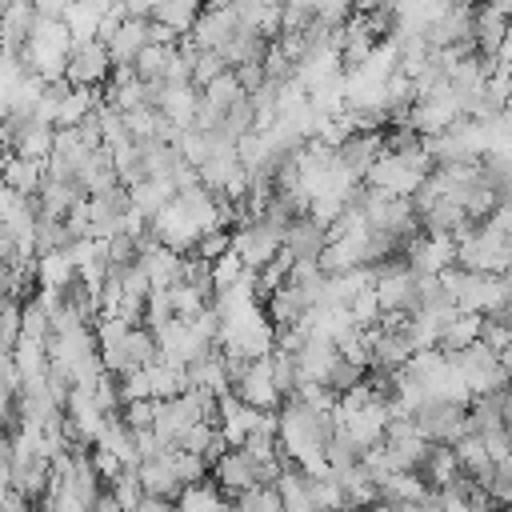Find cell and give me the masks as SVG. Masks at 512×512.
<instances>
[{"label":"cell","instance_id":"cell-37","mask_svg":"<svg viewBox=\"0 0 512 512\" xmlns=\"http://www.w3.org/2000/svg\"><path fill=\"white\" fill-rule=\"evenodd\" d=\"M120 420L132 428V432H144L156 424V400H132L120 408Z\"/></svg>","mask_w":512,"mask_h":512},{"label":"cell","instance_id":"cell-3","mask_svg":"<svg viewBox=\"0 0 512 512\" xmlns=\"http://www.w3.org/2000/svg\"><path fill=\"white\" fill-rule=\"evenodd\" d=\"M416 428L424 432V440L428 444H456V440H464L472 428H468V408H456V404H440V400H428L416 416Z\"/></svg>","mask_w":512,"mask_h":512},{"label":"cell","instance_id":"cell-14","mask_svg":"<svg viewBox=\"0 0 512 512\" xmlns=\"http://www.w3.org/2000/svg\"><path fill=\"white\" fill-rule=\"evenodd\" d=\"M512 32V24L500 16V12H492V4H484V8H476V24H472V40H476V52L480 56H496L500 52V44H504V36Z\"/></svg>","mask_w":512,"mask_h":512},{"label":"cell","instance_id":"cell-26","mask_svg":"<svg viewBox=\"0 0 512 512\" xmlns=\"http://www.w3.org/2000/svg\"><path fill=\"white\" fill-rule=\"evenodd\" d=\"M200 96H204V104H208V108L228 112L232 104H240V100H244V88H240L236 72H224V76H220V80H212V84H208Z\"/></svg>","mask_w":512,"mask_h":512},{"label":"cell","instance_id":"cell-21","mask_svg":"<svg viewBox=\"0 0 512 512\" xmlns=\"http://www.w3.org/2000/svg\"><path fill=\"white\" fill-rule=\"evenodd\" d=\"M152 20L172 28L176 36H188L196 28V20H200V4H192V0H160V4H152Z\"/></svg>","mask_w":512,"mask_h":512},{"label":"cell","instance_id":"cell-31","mask_svg":"<svg viewBox=\"0 0 512 512\" xmlns=\"http://www.w3.org/2000/svg\"><path fill=\"white\" fill-rule=\"evenodd\" d=\"M232 504H236V512H284V500L276 488H252V492L236 496Z\"/></svg>","mask_w":512,"mask_h":512},{"label":"cell","instance_id":"cell-7","mask_svg":"<svg viewBox=\"0 0 512 512\" xmlns=\"http://www.w3.org/2000/svg\"><path fill=\"white\" fill-rule=\"evenodd\" d=\"M232 396L244 400V404L256 408V412H280V404H284V396H280L276 384H272V368H268V360L248 364V372L232 384Z\"/></svg>","mask_w":512,"mask_h":512},{"label":"cell","instance_id":"cell-1","mask_svg":"<svg viewBox=\"0 0 512 512\" xmlns=\"http://www.w3.org/2000/svg\"><path fill=\"white\" fill-rule=\"evenodd\" d=\"M112 56H108V44L100 40H88V44H72L68 52V68H64V80L72 88H96L104 92L108 80H112Z\"/></svg>","mask_w":512,"mask_h":512},{"label":"cell","instance_id":"cell-44","mask_svg":"<svg viewBox=\"0 0 512 512\" xmlns=\"http://www.w3.org/2000/svg\"><path fill=\"white\" fill-rule=\"evenodd\" d=\"M508 108H512V96H508Z\"/></svg>","mask_w":512,"mask_h":512},{"label":"cell","instance_id":"cell-42","mask_svg":"<svg viewBox=\"0 0 512 512\" xmlns=\"http://www.w3.org/2000/svg\"><path fill=\"white\" fill-rule=\"evenodd\" d=\"M4 12H8V4H4V0H0V24H4Z\"/></svg>","mask_w":512,"mask_h":512},{"label":"cell","instance_id":"cell-18","mask_svg":"<svg viewBox=\"0 0 512 512\" xmlns=\"http://www.w3.org/2000/svg\"><path fill=\"white\" fill-rule=\"evenodd\" d=\"M32 24H36V4H8L4 24H0V48L20 52L32 36Z\"/></svg>","mask_w":512,"mask_h":512},{"label":"cell","instance_id":"cell-36","mask_svg":"<svg viewBox=\"0 0 512 512\" xmlns=\"http://www.w3.org/2000/svg\"><path fill=\"white\" fill-rule=\"evenodd\" d=\"M244 272H248V268H244V260H240L236 252H228V256H220V260L212 264V288H216V292H224V288H232Z\"/></svg>","mask_w":512,"mask_h":512},{"label":"cell","instance_id":"cell-35","mask_svg":"<svg viewBox=\"0 0 512 512\" xmlns=\"http://www.w3.org/2000/svg\"><path fill=\"white\" fill-rule=\"evenodd\" d=\"M480 344L492 348V352H504L512 348V324L504 316H484V328H480Z\"/></svg>","mask_w":512,"mask_h":512},{"label":"cell","instance_id":"cell-11","mask_svg":"<svg viewBox=\"0 0 512 512\" xmlns=\"http://www.w3.org/2000/svg\"><path fill=\"white\" fill-rule=\"evenodd\" d=\"M180 192H176V184L172 180H164V176H144L136 188H128V204L140 212V216H160L172 200H176Z\"/></svg>","mask_w":512,"mask_h":512},{"label":"cell","instance_id":"cell-29","mask_svg":"<svg viewBox=\"0 0 512 512\" xmlns=\"http://www.w3.org/2000/svg\"><path fill=\"white\" fill-rule=\"evenodd\" d=\"M108 496L124 508V512H136L140 504H144V488H140V476L136 472H124L120 480H112L108 484Z\"/></svg>","mask_w":512,"mask_h":512},{"label":"cell","instance_id":"cell-28","mask_svg":"<svg viewBox=\"0 0 512 512\" xmlns=\"http://www.w3.org/2000/svg\"><path fill=\"white\" fill-rule=\"evenodd\" d=\"M168 292H172V312H176L180 320H192V316H200L204 308H212V300L200 296V292L188 288V284H172Z\"/></svg>","mask_w":512,"mask_h":512},{"label":"cell","instance_id":"cell-32","mask_svg":"<svg viewBox=\"0 0 512 512\" xmlns=\"http://www.w3.org/2000/svg\"><path fill=\"white\" fill-rule=\"evenodd\" d=\"M268 368H272V384H276V392L288 400V396L296 392V384H300V380H296V360L284 356V352H272V356H268Z\"/></svg>","mask_w":512,"mask_h":512},{"label":"cell","instance_id":"cell-39","mask_svg":"<svg viewBox=\"0 0 512 512\" xmlns=\"http://www.w3.org/2000/svg\"><path fill=\"white\" fill-rule=\"evenodd\" d=\"M88 460H92V468H96V476L104 480V488H108L112 480H120V476L128 472V468H124V464H120V460H116L112 452H104V448H92V452H88Z\"/></svg>","mask_w":512,"mask_h":512},{"label":"cell","instance_id":"cell-4","mask_svg":"<svg viewBox=\"0 0 512 512\" xmlns=\"http://www.w3.org/2000/svg\"><path fill=\"white\" fill-rule=\"evenodd\" d=\"M404 260L416 276H440L448 268H456V240L452 236H412L408 248H404Z\"/></svg>","mask_w":512,"mask_h":512},{"label":"cell","instance_id":"cell-2","mask_svg":"<svg viewBox=\"0 0 512 512\" xmlns=\"http://www.w3.org/2000/svg\"><path fill=\"white\" fill-rule=\"evenodd\" d=\"M284 248V236L276 228H268L264 220H248L240 228H232V252L244 260L248 272H260L264 264H272Z\"/></svg>","mask_w":512,"mask_h":512},{"label":"cell","instance_id":"cell-5","mask_svg":"<svg viewBox=\"0 0 512 512\" xmlns=\"http://www.w3.org/2000/svg\"><path fill=\"white\" fill-rule=\"evenodd\" d=\"M236 32H240L236 4H208V8H200V20H196V28L188 36H192V44L200 52H220Z\"/></svg>","mask_w":512,"mask_h":512},{"label":"cell","instance_id":"cell-38","mask_svg":"<svg viewBox=\"0 0 512 512\" xmlns=\"http://www.w3.org/2000/svg\"><path fill=\"white\" fill-rule=\"evenodd\" d=\"M364 368H356V364H348V360H340L336 368H332V376H328V388L336 392V396H344L348 388H356V384H364Z\"/></svg>","mask_w":512,"mask_h":512},{"label":"cell","instance_id":"cell-24","mask_svg":"<svg viewBox=\"0 0 512 512\" xmlns=\"http://www.w3.org/2000/svg\"><path fill=\"white\" fill-rule=\"evenodd\" d=\"M172 60H176V48H156V44H148L140 56H136V76L144 80V84H152V80H164L168 76V68H172Z\"/></svg>","mask_w":512,"mask_h":512},{"label":"cell","instance_id":"cell-12","mask_svg":"<svg viewBox=\"0 0 512 512\" xmlns=\"http://www.w3.org/2000/svg\"><path fill=\"white\" fill-rule=\"evenodd\" d=\"M136 476H140V488H144V496H156V500H168V504H176V496L184 492V484L176 480V472H172L168 456H160V460H144V464L136 468Z\"/></svg>","mask_w":512,"mask_h":512},{"label":"cell","instance_id":"cell-10","mask_svg":"<svg viewBox=\"0 0 512 512\" xmlns=\"http://www.w3.org/2000/svg\"><path fill=\"white\" fill-rule=\"evenodd\" d=\"M328 244V228H320L312 216H296L288 224V236H284V252L292 260H316Z\"/></svg>","mask_w":512,"mask_h":512},{"label":"cell","instance_id":"cell-30","mask_svg":"<svg viewBox=\"0 0 512 512\" xmlns=\"http://www.w3.org/2000/svg\"><path fill=\"white\" fill-rule=\"evenodd\" d=\"M248 460H256V464H272V460H280V440H276V432H252L248 440H244V448H240Z\"/></svg>","mask_w":512,"mask_h":512},{"label":"cell","instance_id":"cell-34","mask_svg":"<svg viewBox=\"0 0 512 512\" xmlns=\"http://www.w3.org/2000/svg\"><path fill=\"white\" fill-rule=\"evenodd\" d=\"M192 252H196L200 260H208V264H216L220 256H228V252H232V232H228V228H216V232H208V236H200Z\"/></svg>","mask_w":512,"mask_h":512},{"label":"cell","instance_id":"cell-9","mask_svg":"<svg viewBox=\"0 0 512 512\" xmlns=\"http://www.w3.org/2000/svg\"><path fill=\"white\" fill-rule=\"evenodd\" d=\"M200 88L196 84H164V100H160V112L168 116V124H176L180 132H188L196 124V112H200Z\"/></svg>","mask_w":512,"mask_h":512},{"label":"cell","instance_id":"cell-6","mask_svg":"<svg viewBox=\"0 0 512 512\" xmlns=\"http://www.w3.org/2000/svg\"><path fill=\"white\" fill-rule=\"evenodd\" d=\"M212 480H216V488H220L228 500H236V496L260 488V464L248 460L240 448H232V452H224V456L212 464Z\"/></svg>","mask_w":512,"mask_h":512},{"label":"cell","instance_id":"cell-15","mask_svg":"<svg viewBox=\"0 0 512 512\" xmlns=\"http://www.w3.org/2000/svg\"><path fill=\"white\" fill-rule=\"evenodd\" d=\"M480 328H484V316H472V312H456V316L444 324V336H440V352H444V356L468 352L472 344H480Z\"/></svg>","mask_w":512,"mask_h":512},{"label":"cell","instance_id":"cell-8","mask_svg":"<svg viewBox=\"0 0 512 512\" xmlns=\"http://www.w3.org/2000/svg\"><path fill=\"white\" fill-rule=\"evenodd\" d=\"M44 180H48V164L24 160V156H16V152H0V184H8L12 192L36 200L40 188H44Z\"/></svg>","mask_w":512,"mask_h":512},{"label":"cell","instance_id":"cell-25","mask_svg":"<svg viewBox=\"0 0 512 512\" xmlns=\"http://www.w3.org/2000/svg\"><path fill=\"white\" fill-rule=\"evenodd\" d=\"M164 456H168V464H172V472H176V480H180L184 488H188V484H200V480L212 476V468H208L204 456H192V452H184V448H168Z\"/></svg>","mask_w":512,"mask_h":512},{"label":"cell","instance_id":"cell-27","mask_svg":"<svg viewBox=\"0 0 512 512\" xmlns=\"http://www.w3.org/2000/svg\"><path fill=\"white\" fill-rule=\"evenodd\" d=\"M348 312H352V324H356V328H376V324L384 320V308H380L376 288H364V292L348 304Z\"/></svg>","mask_w":512,"mask_h":512},{"label":"cell","instance_id":"cell-43","mask_svg":"<svg viewBox=\"0 0 512 512\" xmlns=\"http://www.w3.org/2000/svg\"><path fill=\"white\" fill-rule=\"evenodd\" d=\"M500 512H512V508H500Z\"/></svg>","mask_w":512,"mask_h":512},{"label":"cell","instance_id":"cell-22","mask_svg":"<svg viewBox=\"0 0 512 512\" xmlns=\"http://www.w3.org/2000/svg\"><path fill=\"white\" fill-rule=\"evenodd\" d=\"M104 12H108V4H68V8H64V24H68V32H72V44L96 40Z\"/></svg>","mask_w":512,"mask_h":512},{"label":"cell","instance_id":"cell-17","mask_svg":"<svg viewBox=\"0 0 512 512\" xmlns=\"http://www.w3.org/2000/svg\"><path fill=\"white\" fill-rule=\"evenodd\" d=\"M76 284V268L72 260L60 252H40L36 256V288H52V292H68Z\"/></svg>","mask_w":512,"mask_h":512},{"label":"cell","instance_id":"cell-16","mask_svg":"<svg viewBox=\"0 0 512 512\" xmlns=\"http://www.w3.org/2000/svg\"><path fill=\"white\" fill-rule=\"evenodd\" d=\"M428 480L420 476V472H396V476H388L384 484H380V500L384 504H396V508H404V504H424L428 500Z\"/></svg>","mask_w":512,"mask_h":512},{"label":"cell","instance_id":"cell-41","mask_svg":"<svg viewBox=\"0 0 512 512\" xmlns=\"http://www.w3.org/2000/svg\"><path fill=\"white\" fill-rule=\"evenodd\" d=\"M400 512H432V508H428V504H404Z\"/></svg>","mask_w":512,"mask_h":512},{"label":"cell","instance_id":"cell-23","mask_svg":"<svg viewBox=\"0 0 512 512\" xmlns=\"http://www.w3.org/2000/svg\"><path fill=\"white\" fill-rule=\"evenodd\" d=\"M52 152H56V128L28 124V128L20 132V140H16V156H24V160H40V164H48Z\"/></svg>","mask_w":512,"mask_h":512},{"label":"cell","instance_id":"cell-33","mask_svg":"<svg viewBox=\"0 0 512 512\" xmlns=\"http://www.w3.org/2000/svg\"><path fill=\"white\" fill-rule=\"evenodd\" d=\"M224 72H232V68L224 64V56H220V52H200V56H196V68H192V84L204 92V88H208L212 80H220Z\"/></svg>","mask_w":512,"mask_h":512},{"label":"cell","instance_id":"cell-20","mask_svg":"<svg viewBox=\"0 0 512 512\" xmlns=\"http://www.w3.org/2000/svg\"><path fill=\"white\" fill-rule=\"evenodd\" d=\"M100 100H104V92H96V88H72V92L64 96V104H60V120H56V128H80L84 120L96 116Z\"/></svg>","mask_w":512,"mask_h":512},{"label":"cell","instance_id":"cell-40","mask_svg":"<svg viewBox=\"0 0 512 512\" xmlns=\"http://www.w3.org/2000/svg\"><path fill=\"white\" fill-rule=\"evenodd\" d=\"M484 228L496 232V236H504V240H512V200H500V208L484 220Z\"/></svg>","mask_w":512,"mask_h":512},{"label":"cell","instance_id":"cell-19","mask_svg":"<svg viewBox=\"0 0 512 512\" xmlns=\"http://www.w3.org/2000/svg\"><path fill=\"white\" fill-rule=\"evenodd\" d=\"M232 500L216 488V480H200V484H188L180 496H176V512H224Z\"/></svg>","mask_w":512,"mask_h":512},{"label":"cell","instance_id":"cell-13","mask_svg":"<svg viewBox=\"0 0 512 512\" xmlns=\"http://www.w3.org/2000/svg\"><path fill=\"white\" fill-rule=\"evenodd\" d=\"M148 48V20H136V16H128L120 28H116V36L108 40V56H112V64H136V56Z\"/></svg>","mask_w":512,"mask_h":512}]
</instances>
